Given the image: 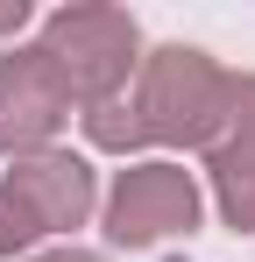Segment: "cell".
<instances>
[{"instance_id": "obj_5", "label": "cell", "mask_w": 255, "mask_h": 262, "mask_svg": "<svg viewBox=\"0 0 255 262\" xmlns=\"http://www.w3.org/2000/svg\"><path fill=\"white\" fill-rule=\"evenodd\" d=\"M0 191H7L22 213L36 220V234H71V227H85V213L99 206L85 156H64V149L14 156V170L0 177Z\"/></svg>"}, {"instance_id": "obj_1", "label": "cell", "mask_w": 255, "mask_h": 262, "mask_svg": "<svg viewBox=\"0 0 255 262\" xmlns=\"http://www.w3.org/2000/svg\"><path fill=\"white\" fill-rule=\"evenodd\" d=\"M227 92L234 78L213 64L206 50L192 43H163L142 57L135 92H121L114 106L85 114V135L99 149H142V142H184V149H206L220 121H227Z\"/></svg>"}, {"instance_id": "obj_8", "label": "cell", "mask_w": 255, "mask_h": 262, "mask_svg": "<svg viewBox=\"0 0 255 262\" xmlns=\"http://www.w3.org/2000/svg\"><path fill=\"white\" fill-rule=\"evenodd\" d=\"M29 29V0H0V36H22Z\"/></svg>"}, {"instance_id": "obj_6", "label": "cell", "mask_w": 255, "mask_h": 262, "mask_svg": "<svg viewBox=\"0 0 255 262\" xmlns=\"http://www.w3.org/2000/svg\"><path fill=\"white\" fill-rule=\"evenodd\" d=\"M206 170H213V199H220L227 227L255 234V78H234L227 121L206 142Z\"/></svg>"}, {"instance_id": "obj_9", "label": "cell", "mask_w": 255, "mask_h": 262, "mask_svg": "<svg viewBox=\"0 0 255 262\" xmlns=\"http://www.w3.org/2000/svg\"><path fill=\"white\" fill-rule=\"evenodd\" d=\"M36 262H107V255H92V248H50V255H36Z\"/></svg>"}, {"instance_id": "obj_3", "label": "cell", "mask_w": 255, "mask_h": 262, "mask_svg": "<svg viewBox=\"0 0 255 262\" xmlns=\"http://www.w3.org/2000/svg\"><path fill=\"white\" fill-rule=\"evenodd\" d=\"M199 227V184L177 163H135L107 191V241L114 248H156Z\"/></svg>"}, {"instance_id": "obj_4", "label": "cell", "mask_w": 255, "mask_h": 262, "mask_svg": "<svg viewBox=\"0 0 255 262\" xmlns=\"http://www.w3.org/2000/svg\"><path fill=\"white\" fill-rule=\"evenodd\" d=\"M71 85L42 57V43H14L0 57V156H36L50 135L71 121Z\"/></svg>"}, {"instance_id": "obj_2", "label": "cell", "mask_w": 255, "mask_h": 262, "mask_svg": "<svg viewBox=\"0 0 255 262\" xmlns=\"http://www.w3.org/2000/svg\"><path fill=\"white\" fill-rule=\"evenodd\" d=\"M42 57L64 71V85L85 114H99L128 92V71H142V29H135V14L99 7V0L57 7L42 21Z\"/></svg>"}, {"instance_id": "obj_7", "label": "cell", "mask_w": 255, "mask_h": 262, "mask_svg": "<svg viewBox=\"0 0 255 262\" xmlns=\"http://www.w3.org/2000/svg\"><path fill=\"white\" fill-rule=\"evenodd\" d=\"M29 241H36V220H29L7 191H0V255H22Z\"/></svg>"}]
</instances>
